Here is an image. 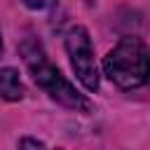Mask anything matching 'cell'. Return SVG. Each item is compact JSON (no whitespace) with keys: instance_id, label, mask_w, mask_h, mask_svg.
<instances>
[{"instance_id":"cell-1","label":"cell","mask_w":150,"mask_h":150,"mask_svg":"<svg viewBox=\"0 0 150 150\" xmlns=\"http://www.w3.org/2000/svg\"><path fill=\"white\" fill-rule=\"evenodd\" d=\"M19 52H21V56H23V63H26L33 82H35L52 101H56V103H61L63 108H70V110H75V112H89V110H91V101H89L84 94H80V91L75 89V84H70V82L61 75V70L47 59V52H45V47H42L40 40L26 38V40L21 42Z\"/></svg>"},{"instance_id":"cell-2","label":"cell","mask_w":150,"mask_h":150,"mask_svg":"<svg viewBox=\"0 0 150 150\" xmlns=\"http://www.w3.org/2000/svg\"><path fill=\"white\" fill-rule=\"evenodd\" d=\"M103 75L120 89H138L150 82V49L138 38H122L103 56Z\"/></svg>"},{"instance_id":"cell-3","label":"cell","mask_w":150,"mask_h":150,"mask_svg":"<svg viewBox=\"0 0 150 150\" xmlns=\"http://www.w3.org/2000/svg\"><path fill=\"white\" fill-rule=\"evenodd\" d=\"M66 54L70 61V68L75 73V77L80 80V84L87 91H96L98 89V66H96V56H94V45L89 38V30L84 26H73L66 33Z\"/></svg>"},{"instance_id":"cell-4","label":"cell","mask_w":150,"mask_h":150,"mask_svg":"<svg viewBox=\"0 0 150 150\" xmlns=\"http://www.w3.org/2000/svg\"><path fill=\"white\" fill-rule=\"evenodd\" d=\"M0 98L2 101H21L23 98V84L16 68H0Z\"/></svg>"},{"instance_id":"cell-5","label":"cell","mask_w":150,"mask_h":150,"mask_svg":"<svg viewBox=\"0 0 150 150\" xmlns=\"http://www.w3.org/2000/svg\"><path fill=\"white\" fill-rule=\"evenodd\" d=\"M59 0H23V5L28 9H35V12H42V9H52Z\"/></svg>"},{"instance_id":"cell-6","label":"cell","mask_w":150,"mask_h":150,"mask_svg":"<svg viewBox=\"0 0 150 150\" xmlns=\"http://www.w3.org/2000/svg\"><path fill=\"white\" fill-rule=\"evenodd\" d=\"M19 150H47L45 148V143H40V141H35V138H21L19 141Z\"/></svg>"},{"instance_id":"cell-7","label":"cell","mask_w":150,"mask_h":150,"mask_svg":"<svg viewBox=\"0 0 150 150\" xmlns=\"http://www.w3.org/2000/svg\"><path fill=\"white\" fill-rule=\"evenodd\" d=\"M0 54H2V33H0Z\"/></svg>"},{"instance_id":"cell-8","label":"cell","mask_w":150,"mask_h":150,"mask_svg":"<svg viewBox=\"0 0 150 150\" xmlns=\"http://www.w3.org/2000/svg\"><path fill=\"white\" fill-rule=\"evenodd\" d=\"M54 150H63V148H54Z\"/></svg>"}]
</instances>
